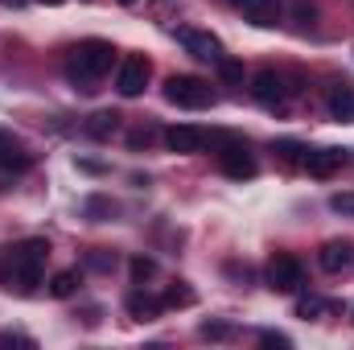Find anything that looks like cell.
<instances>
[{
	"instance_id": "obj_2",
	"label": "cell",
	"mask_w": 354,
	"mask_h": 350,
	"mask_svg": "<svg viewBox=\"0 0 354 350\" xmlns=\"http://www.w3.org/2000/svg\"><path fill=\"white\" fill-rule=\"evenodd\" d=\"M111 62H115V50L107 42H83V46L71 50V79L83 83V91H95L91 83L103 79L111 71Z\"/></svg>"
},
{
	"instance_id": "obj_12",
	"label": "cell",
	"mask_w": 354,
	"mask_h": 350,
	"mask_svg": "<svg viewBox=\"0 0 354 350\" xmlns=\"http://www.w3.org/2000/svg\"><path fill=\"white\" fill-rule=\"evenodd\" d=\"M317 264H322L326 272H342V268H351V264H354V248L346 243V239H330V243L322 248Z\"/></svg>"
},
{
	"instance_id": "obj_19",
	"label": "cell",
	"mask_w": 354,
	"mask_h": 350,
	"mask_svg": "<svg viewBox=\"0 0 354 350\" xmlns=\"http://www.w3.org/2000/svg\"><path fill=\"white\" fill-rule=\"evenodd\" d=\"M214 66H218V79H223V83L243 87V62H235V58H218Z\"/></svg>"
},
{
	"instance_id": "obj_10",
	"label": "cell",
	"mask_w": 354,
	"mask_h": 350,
	"mask_svg": "<svg viewBox=\"0 0 354 350\" xmlns=\"http://www.w3.org/2000/svg\"><path fill=\"white\" fill-rule=\"evenodd\" d=\"M342 161H346V153L342 149H317V153H305V169L313 177H330L342 169Z\"/></svg>"
},
{
	"instance_id": "obj_21",
	"label": "cell",
	"mask_w": 354,
	"mask_h": 350,
	"mask_svg": "<svg viewBox=\"0 0 354 350\" xmlns=\"http://www.w3.org/2000/svg\"><path fill=\"white\" fill-rule=\"evenodd\" d=\"M330 210L342 214V219H354V190H338V194L330 198Z\"/></svg>"
},
{
	"instance_id": "obj_25",
	"label": "cell",
	"mask_w": 354,
	"mask_h": 350,
	"mask_svg": "<svg viewBox=\"0 0 354 350\" xmlns=\"http://www.w3.org/2000/svg\"><path fill=\"white\" fill-rule=\"evenodd\" d=\"M153 272H157V260L153 256H136L132 260V280H149Z\"/></svg>"
},
{
	"instance_id": "obj_16",
	"label": "cell",
	"mask_w": 354,
	"mask_h": 350,
	"mask_svg": "<svg viewBox=\"0 0 354 350\" xmlns=\"http://www.w3.org/2000/svg\"><path fill=\"white\" fill-rule=\"evenodd\" d=\"M161 309H165L161 297H149V293H140V288L128 293V313H132V317H153V313H161Z\"/></svg>"
},
{
	"instance_id": "obj_27",
	"label": "cell",
	"mask_w": 354,
	"mask_h": 350,
	"mask_svg": "<svg viewBox=\"0 0 354 350\" xmlns=\"http://www.w3.org/2000/svg\"><path fill=\"white\" fill-rule=\"evenodd\" d=\"M322 309H326V301H317V297H309V301H301V305H297V313H301V317H317Z\"/></svg>"
},
{
	"instance_id": "obj_31",
	"label": "cell",
	"mask_w": 354,
	"mask_h": 350,
	"mask_svg": "<svg viewBox=\"0 0 354 350\" xmlns=\"http://www.w3.org/2000/svg\"><path fill=\"white\" fill-rule=\"evenodd\" d=\"M231 4H248V0H231Z\"/></svg>"
},
{
	"instance_id": "obj_18",
	"label": "cell",
	"mask_w": 354,
	"mask_h": 350,
	"mask_svg": "<svg viewBox=\"0 0 354 350\" xmlns=\"http://www.w3.org/2000/svg\"><path fill=\"white\" fill-rule=\"evenodd\" d=\"M75 293H79V272H58V276L50 280V297L66 301V297H75Z\"/></svg>"
},
{
	"instance_id": "obj_4",
	"label": "cell",
	"mask_w": 354,
	"mask_h": 350,
	"mask_svg": "<svg viewBox=\"0 0 354 350\" xmlns=\"http://www.w3.org/2000/svg\"><path fill=\"white\" fill-rule=\"evenodd\" d=\"M305 284V268L297 256H276V260L268 264V288H276V293H297Z\"/></svg>"
},
{
	"instance_id": "obj_11",
	"label": "cell",
	"mask_w": 354,
	"mask_h": 350,
	"mask_svg": "<svg viewBox=\"0 0 354 350\" xmlns=\"http://www.w3.org/2000/svg\"><path fill=\"white\" fill-rule=\"evenodd\" d=\"M252 95H256V103H264V107L280 103V99H284V83H280V75H276V71H260V75L252 79Z\"/></svg>"
},
{
	"instance_id": "obj_20",
	"label": "cell",
	"mask_w": 354,
	"mask_h": 350,
	"mask_svg": "<svg viewBox=\"0 0 354 350\" xmlns=\"http://www.w3.org/2000/svg\"><path fill=\"white\" fill-rule=\"evenodd\" d=\"M161 301H165V309H174V305H194V293L177 280V284H169V288H165V297H161Z\"/></svg>"
},
{
	"instance_id": "obj_22",
	"label": "cell",
	"mask_w": 354,
	"mask_h": 350,
	"mask_svg": "<svg viewBox=\"0 0 354 350\" xmlns=\"http://www.w3.org/2000/svg\"><path fill=\"white\" fill-rule=\"evenodd\" d=\"M292 17L301 21V29H309V25L317 21V4H309V0H292Z\"/></svg>"
},
{
	"instance_id": "obj_32",
	"label": "cell",
	"mask_w": 354,
	"mask_h": 350,
	"mask_svg": "<svg viewBox=\"0 0 354 350\" xmlns=\"http://www.w3.org/2000/svg\"><path fill=\"white\" fill-rule=\"evenodd\" d=\"M120 4H132V0H120Z\"/></svg>"
},
{
	"instance_id": "obj_26",
	"label": "cell",
	"mask_w": 354,
	"mask_h": 350,
	"mask_svg": "<svg viewBox=\"0 0 354 350\" xmlns=\"http://www.w3.org/2000/svg\"><path fill=\"white\" fill-rule=\"evenodd\" d=\"M87 264L95 268V272H111V268H115V256H107L103 248H95V252L87 256Z\"/></svg>"
},
{
	"instance_id": "obj_9",
	"label": "cell",
	"mask_w": 354,
	"mask_h": 350,
	"mask_svg": "<svg viewBox=\"0 0 354 350\" xmlns=\"http://www.w3.org/2000/svg\"><path fill=\"white\" fill-rule=\"evenodd\" d=\"M29 169V153L17 145V136H8V132H0V174H25Z\"/></svg>"
},
{
	"instance_id": "obj_1",
	"label": "cell",
	"mask_w": 354,
	"mask_h": 350,
	"mask_svg": "<svg viewBox=\"0 0 354 350\" xmlns=\"http://www.w3.org/2000/svg\"><path fill=\"white\" fill-rule=\"evenodd\" d=\"M46 260H50V243L46 239H21V243H12L8 248V260L0 268V284H8L21 297H29L41 284Z\"/></svg>"
},
{
	"instance_id": "obj_24",
	"label": "cell",
	"mask_w": 354,
	"mask_h": 350,
	"mask_svg": "<svg viewBox=\"0 0 354 350\" xmlns=\"http://www.w3.org/2000/svg\"><path fill=\"white\" fill-rule=\"evenodd\" d=\"M198 334H202V338H210V342H223V338H231V326H227V322H206Z\"/></svg>"
},
{
	"instance_id": "obj_23",
	"label": "cell",
	"mask_w": 354,
	"mask_h": 350,
	"mask_svg": "<svg viewBox=\"0 0 354 350\" xmlns=\"http://www.w3.org/2000/svg\"><path fill=\"white\" fill-rule=\"evenodd\" d=\"M153 140H157V128H132V132H128V145H132V149H149Z\"/></svg>"
},
{
	"instance_id": "obj_30",
	"label": "cell",
	"mask_w": 354,
	"mask_h": 350,
	"mask_svg": "<svg viewBox=\"0 0 354 350\" xmlns=\"http://www.w3.org/2000/svg\"><path fill=\"white\" fill-rule=\"evenodd\" d=\"M46 4H62V0H46Z\"/></svg>"
},
{
	"instance_id": "obj_13",
	"label": "cell",
	"mask_w": 354,
	"mask_h": 350,
	"mask_svg": "<svg viewBox=\"0 0 354 350\" xmlns=\"http://www.w3.org/2000/svg\"><path fill=\"white\" fill-rule=\"evenodd\" d=\"M326 107H330V116H334V120L354 124V87H351V83H338V87L330 91Z\"/></svg>"
},
{
	"instance_id": "obj_15",
	"label": "cell",
	"mask_w": 354,
	"mask_h": 350,
	"mask_svg": "<svg viewBox=\"0 0 354 350\" xmlns=\"http://www.w3.org/2000/svg\"><path fill=\"white\" fill-rule=\"evenodd\" d=\"M83 128H87V136H95V140H107L120 128V111H95Z\"/></svg>"
},
{
	"instance_id": "obj_29",
	"label": "cell",
	"mask_w": 354,
	"mask_h": 350,
	"mask_svg": "<svg viewBox=\"0 0 354 350\" xmlns=\"http://www.w3.org/2000/svg\"><path fill=\"white\" fill-rule=\"evenodd\" d=\"M0 347H33V338H25V334H12V330H4V334H0Z\"/></svg>"
},
{
	"instance_id": "obj_17",
	"label": "cell",
	"mask_w": 354,
	"mask_h": 350,
	"mask_svg": "<svg viewBox=\"0 0 354 350\" xmlns=\"http://www.w3.org/2000/svg\"><path fill=\"white\" fill-rule=\"evenodd\" d=\"M83 210H87V219H91V223H107V219L115 214V202H111V198H103V194H91Z\"/></svg>"
},
{
	"instance_id": "obj_8",
	"label": "cell",
	"mask_w": 354,
	"mask_h": 350,
	"mask_svg": "<svg viewBox=\"0 0 354 350\" xmlns=\"http://www.w3.org/2000/svg\"><path fill=\"white\" fill-rule=\"evenodd\" d=\"M165 145H169L174 153H202V149H206V132H202V128H189V124H174V128L165 132Z\"/></svg>"
},
{
	"instance_id": "obj_6",
	"label": "cell",
	"mask_w": 354,
	"mask_h": 350,
	"mask_svg": "<svg viewBox=\"0 0 354 350\" xmlns=\"http://www.w3.org/2000/svg\"><path fill=\"white\" fill-rule=\"evenodd\" d=\"M181 46H185L194 58H202V62H218V58H223L218 37L206 33V29H181Z\"/></svg>"
},
{
	"instance_id": "obj_7",
	"label": "cell",
	"mask_w": 354,
	"mask_h": 350,
	"mask_svg": "<svg viewBox=\"0 0 354 350\" xmlns=\"http://www.w3.org/2000/svg\"><path fill=\"white\" fill-rule=\"evenodd\" d=\"M218 165H223V174L235 177V181L256 177V161H252V153H248V149H239V145H227V149L218 153Z\"/></svg>"
},
{
	"instance_id": "obj_14",
	"label": "cell",
	"mask_w": 354,
	"mask_h": 350,
	"mask_svg": "<svg viewBox=\"0 0 354 350\" xmlns=\"http://www.w3.org/2000/svg\"><path fill=\"white\" fill-rule=\"evenodd\" d=\"M243 12H248L252 25H276L280 21V0H248Z\"/></svg>"
},
{
	"instance_id": "obj_28",
	"label": "cell",
	"mask_w": 354,
	"mask_h": 350,
	"mask_svg": "<svg viewBox=\"0 0 354 350\" xmlns=\"http://www.w3.org/2000/svg\"><path fill=\"white\" fill-rule=\"evenodd\" d=\"M260 342H264V347H292V338H288V334H276V330H264Z\"/></svg>"
},
{
	"instance_id": "obj_3",
	"label": "cell",
	"mask_w": 354,
	"mask_h": 350,
	"mask_svg": "<svg viewBox=\"0 0 354 350\" xmlns=\"http://www.w3.org/2000/svg\"><path fill=\"white\" fill-rule=\"evenodd\" d=\"M165 99L177 103V107L202 111V107L214 103V91H210V83H202V79H194V75H169V79H165Z\"/></svg>"
},
{
	"instance_id": "obj_5",
	"label": "cell",
	"mask_w": 354,
	"mask_h": 350,
	"mask_svg": "<svg viewBox=\"0 0 354 350\" xmlns=\"http://www.w3.org/2000/svg\"><path fill=\"white\" fill-rule=\"evenodd\" d=\"M149 83V58H140V54H132V58H124L120 62V75H115V91L124 95V99H136L140 91Z\"/></svg>"
}]
</instances>
